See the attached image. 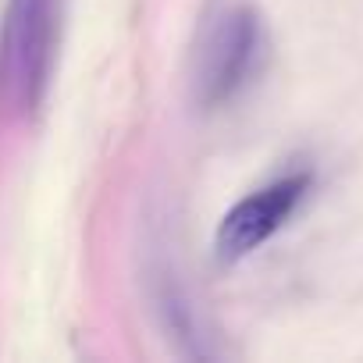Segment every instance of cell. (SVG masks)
<instances>
[{
    "label": "cell",
    "instance_id": "obj_1",
    "mask_svg": "<svg viewBox=\"0 0 363 363\" xmlns=\"http://www.w3.org/2000/svg\"><path fill=\"white\" fill-rule=\"evenodd\" d=\"M54 0H8L0 29V100L11 114H29L47 93L54 65Z\"/></svg>",
    "mask_w": 363,
    "mask_h": 363
},
{
    "label": "cell",
    "instance_id": "obj_2",
    "mask_svg": "<svg viewBox=\"0 0 363 363\" xmlns=\"http://www.w3.org/2000/svg\"><path fill=\"white\" fill-rule=\"evenodd\" d=\"M264 61V26L250 8H235L207 33L196 68V96L207 107L232 100L253 82Z\"/></svg>",
    "mask_w": 363,
    "mask_h": 363
},
{
    "label": "cell",
    "instance_id": "obj_3",
    "mask_svg": "<svg viewBox=\"0 0 363 363\" xmlns=\"http://www.w3.org/2000/svg\"><path fill=\"white\" fill-rule=\"evenodd\" d=\"M306 189H310L306 174H289V178H278L274 186L239 200L218 225V257L225 264H235L250 257L253 250H260L296 214Z\"/></svg>",
    "mask_w": 363,
    "mask_h": 363
}]
</instances>
